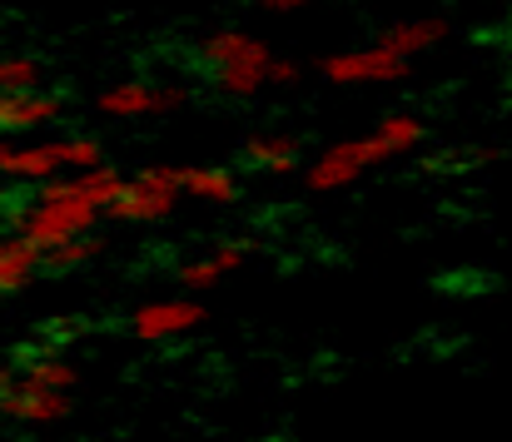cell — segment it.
I'll list each match as a JSON object with an SVG mask.
<instances>
[{"mask_svg": "<svg viewBox=\"0 0 512 442\" xmlns=\"http://www.w3.org/2000/svg\"><path fill=\"white\" fill-rule=\"evenodd\" d=\"M368 169H373V159H368L363 140H334V145L319 149L314 159H304L299 179H304L309 194H343V189H353Z\"/></svg>", "mask_w": 512, "mask_h": 442, "instance_id": "cell-3", "label": "cell"}, {"mask_svg": "<svg viewBox=\"0 0 512 442\" xmlns=\"http://www.w3.org/2000/svg\"><path fill=\"white\" fill-rule=\"evenodd\" d=\"M179 174L184 164H170V159H145L130 169V184H150V189H179ZM184 194V189H179Z\"/></svg>", "mask_w": 512, "mask_h": 442, "instance_id": "cell-23", "label": "cell"}, {"mask_svg": "<svg viewBox=\"0 0 512 442\" xmlns=\"http://www.w3.org/2000/svg\"><path fill=\"white\" fill-rule=\"evenodd\" d=\"M299 80H304V65L299 60H289V55H274L269 60V85L274 90H294Z\"/></svg>", "mask_w": 512, "mask_h": 442, "instance_id": "cell-25", "label": "cell"}, {"mask_svg": "<svg viewBox=\"0 0 512 442\" xmlns=\"http://www.w3.org/2000/svg\"><path fill=\"white\" fill-rule=\"evenodd\" d=\"M65 174L60 169V154L55 140H40V145H5L0 140V179H15V184H45Z\"/></svg>", "mask_w": 512, "mask_h": 442, "instance_id": "cell-13", "label": "cell"}, {"mask_svg": "<svg viewBox=\"0 0 512 442\" xmlns=\"http://www.w3.org/2000/svg\"><path fill=\"white\" fill-rule=\"evenodd\" d=\"M179 189H184L189 199L209 204V209H234V204L244 199V179H239V169H229V164H184Z\"/></svg>", "mask_w": 512, "mask_h": 442, "instance_id": "cell-12", "label": "cell"}, {"mask_svg": "<svg viewBox=\"0 0 512 442\" xmlns=\"http://www.w3.org/2000/svg\"><path fill=\"white\" fill-rule=\"evenodd\" d=\"M65 115V95L50 90H25V95H0V135H30L45 130Z\"/></svg>", "mask_w": 512, "mask_h": 442, "instance_id": "cell-10", "label": "cell"}, {"mask_svg": "<svg viewBox=\"0 0 512 442\" xmlns=\"http://www.w3.org/2000/svg\"><path fill=\"white\" fill-rule=\"evenodd\" d=\"M55 154H60V169H70V174L105 164V145H100L95 135H60V140H55Z\"/></svg>", "mask_w": 512, "mask_h": 442, "instance_id": "cell-21", "label": "cell"}, {"mask_svg": "<svg viewBox=\"0 0 512 442\" xmlns=\"http://www.w3.org/2000/svg\"><path fill=\"white\" fill-rule=\"evenodd\" d=\"M204 303L194 294H174V298H150L140 308H130V333L140 343H174L189 338L194 328H204Z\"/></svg>", "mask_w": 512, "mask_h": 442, "instance_id": "cell-2", "label": "cell"}, {"mask_svg": "<svg viewBox=\"0 0 512 442\" xmlns=\"http://www.w3.org/2000/svg\"><path fill=\"white\" fill-rule=\"evenodd\" d=\"M254 50H269L259 35H249V30H239V25H219V30H209V35H199V45H194V60L209 70V65H229V60H244V55H254Z\"/></svg>", "mask_w": 512, "mask_h": 442, "instance_id": "cell-18", "label": "cell"}, {"mask_svg": "<svg viewBox=\"0 0 512 442\" xmlns=\"http://www.w3.org/2000/svg\"><path fill=\"white\" fill-rule=\"evenodd\" d=\"M100 254H105V239H100V234H80V239H70V244L40 249V264H45L50 274H70V269H85V264H95Z\"/></svg>", "mask_w": 512, "mask_h": 442, "instance_id": "cell-20", "label": "cell"}, {"mask_svg": "<svg viewBox=\"0 0 512 442\" xmlns=\"http://www.w3.org/2000/svg\"><path fill=\"white\" fill-rule=\"evenodd\" d=\"M40 249L25 239V234H0V294H20L35 274H40Z\"/></svg>", "mask_w": 512, "mask_h": 442, "instance_id": "cell-17", "label": "cell"}, {"mask_svg": "<svg viewBox=\"0 0 512 442\" xmlns=\"http://www.w3.org/2000/svg\"><path fill=\"white\" fill-rule=\"evenodd\" d=\"M319 75L329 80V85H398V80H408V60L403 55H393V50H383V45H368V50H339V55H329L324 65H319Z\"/></svg>", "mask_w": 512, "mask_h": 442, "instance_id": "cell-4", "label": "cell"}, {"mask_svg": "<svg viewBox=\"0 0 512 442\" xmlns=\"http://www.w3.org/2000/svg\"><path fill=\"white\" fill-rule=\"evenodd\" d=\"M264 5H269V10H279V15H289V10H304L309 0H264Z\"/></svg>", "mask_w": 512, "mask_h": 442, "instance_id": "cell-26", "label": "cell"}, {"mask_svg": "<svg viewBox=\"0 0 512 442\" xmlns=\"http://www.w3.org/2000/svg\"><path fill=\"white\" fill-rule=\"evenodd\" d=\"M423 140H428V120H418L413 110H393V115H383L373 125V135H363V149H368V159L378 169V164H393V159L413 154Z\"/></svg>", "mask_w": 512, "mask_h": 442, "instance_id": "cell-9", "label": "cell"}, {"mask_svg": "<svg viewBox=\"0 0 512 442\" xmlns=\"http://www.w3.org/2000/svg\"><path fill=\"white\" fill-rule=\"evenodd\" d=\"M40 80H45L40 60H30V55H0V95L40 90Z\"/></svg>", "mask_w": 512, "mask_h": 442, "instance_id": "cell-22", "label": "cell"}, {"mask_svg": "<svg viewBox=\"0 0 512 442\" xmlns=\"http://www.w3.org/2000/svg\"><path fill=\"white\" fill-rule=\"evenodd\" d=\"M194 100V85L189 80H155V115H174Z\"/></svg>", "mask_w": 512, "mask_h": 442, "instance_id": "cell-24", "label": "cell"}, {"mask_svg": "<svg viewBox=\"0 0 512 442\" xmlns=\"http://www.w3.org/2000/svg\"><path fill=\"white\" fill-rule=\"evenodd\" d=\"M0 413L10 423H25V428H50V423H65L75 413V398L40 388V383H25V378H10L0 388Z\"/></svg>", "mask_w": 512, "mask_h": 442, "instance_id": "cell-5", "label": "cell"}, {"mask_svg": "<svg viewBox=\"0 0 512 442\" xmlns=\"http://www.w3.org/2000/svg\"><path fill=\"white\" fill-rule=\"evenodd\" d=\"M269 60H274V50H254L244 60L209 65V90L224 95V100H254V95L269 90Z\"/></svg>", "mask_w": 512, "mask_h": 442, "instance_id": "cell-11", "label": "cell"}, {"mask_svg": "<svg viewBox=\"0 0 512 442\" xmlns=\"http://www.w3.org/2000/svg\"><path fill=\"white\" fill-rule=\"evenodd\" d=\"M5 219L35 249H55V244H70L80 234H95L100 219H105V209H95L90 199H80L70 174H55V179L35 184V199L30 204H10Z\"/></svg>", "mask_w": 512, "mask_h": 442, "instance_id": "cell-1", "label": "cell"}, {"mask_svg": "<svg viewBox=\"0 0 512 442\" xmlns=\"http://www.w3.org/2000/svg\"><path fill=\"white\" fill-rule=\"evenodd\" d=\"M443 40H448V20L443 15H418V20H398V25L378 30V45L393 50V55H403V60H413V55L443 45Z\"/></svg>", "mask_w": 512, "mask_h": 442, "instance_id": "cell-14", "label": "cell"}, {"mask_svg": "<svg viewBox=\"0 0 512 442\" xmlns=\"http://www.w3.org/2000/svg\"><path fill=\"white\" fill-rule=\"evenodd\" d=\"M239 164L264 179H294L304 169V140L289 130H259L239 145Z\"/></svg>", "mask_w": 512, "mask_h": 442, "instance_id": "cell-6", "label": "cell"}, {"mask_svg": "<svg viewBox=\"0 0 512 442\" xmlns=\"http://www.w3.org/2000/svg\"><path fill=\"white\" fill-rule=\"evenodd\" d=\"M244 259H249V239H224V244H214L209 254L179 259L170 269V279L184 289V294H209V289H219Z\"/></svg>", "mask_w": 512, "mask_h": 442, "instance_id": "cell-7", "label": "cell"}, {"mask_svg": "<svg viewBox=\"0 0 512 442\" xmlns=\"http://www.w3.org/2000/svg\"><path fill=\"white\" fill-rule=\"evenodd\" d=\"M179 189H150V184H125L120 189V199L105 209V219L110 224H125V229H155V224H165L174 219V209H179Z\"/></svg>", "mask_w": 512, "mask_h": 442, "instance_id": "cell-8", "label": "cell"}, {"mask_svg": "<svg viewBox=\"0 0 512 442\" xmlns=\"http://www.w3.org/2000/svg\"><path fill=\"white\" fill-rule=\"evenodd\" d=\"M95 110L105 120H150L155 115V80H120V85L100 90Z\"/></svg>", "mask_w": 512, "mask_h": 442, "instance_id": "cell-16", "label": "cell"}, {"mask_svg": "<svg viewBox=\"0 0 512 442\" xmlns=\"http://www.w3.org/2000/svg\"><path fill=\"white\" fill-rule=\"evenodd\" d=\"M15 368H20L25 383H40V388H55V393H70L80 383V368L65 353H45V348H20Z\"/></svg>", "mask_w": 512, "mask_h": 442, "instance_id": "cell-15", "label": "cell"}, {"mask_svg": "<svg viewBox=\"0 0 512 442\" xmlns=\"http://www.w3.org/2000/svg\"><path fill=\"white\" fill-rule=\"evenodd\" d=\"M70 179H75V194L90 199L95 209H110V204L120 199V189L130 184V174H125L120 164H110V159L95 164V169H80V174H70Z\"/></svg>", "mask_w": 512, "mask_h": 442, "instance_id": "cell-19", "label": "cell"}]
</instances>
